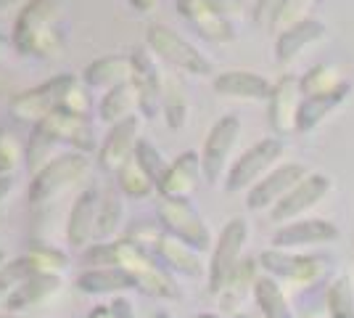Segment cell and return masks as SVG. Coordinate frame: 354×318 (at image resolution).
Instances as JSON below:
<instances>
[{
  "label": "cell",
  "instance_id": "1",
  "mask_svg": "<svg viewBox=\"0 0 354 318\" xmlns=\"http://www.w3.org/2000/svg\"><path fill=\"white\" fill-rule=\"evenodd\" d=\"M80 260L85 268H122L133 279L135 289H140L148 297L177 300V294H180L172 273L164 265H159L156 258H151V252L133 244L130 239L90 244Z\"/></svg>",
  "mask_w": 354,
  "mask_h": 318
},
{
  "label": "cell",
  "instance_id": "2",
  "mask_svg": "<svg viewBox=\"0 0 354 318\" xmlns=\"http://www.w3.org/2000/svg\"><path fill=\"white\" fill-rule=\"evenodd\" d=\"M61 0H30L16 14L11 43L21 56L40 61H56L64 56V32H61Z\"/></svg>",
  "mask_w": 354,
  "mask_h": 318
},
{
  "label": "cell",
  "instance_id": "3",
  "mask_svg": "<svg viewBox=\"0 0 354 318\" xmlns=\"http://www.w3.org/2000/svg\"><path fill=\"white\" fill-rule=\"evenodd\" d=\"M59 109L88 114V98H85L80 77L59 75L53 77V80H48V82H43V85H35L30 91L16 93L14 98H11V114L19 122L37 125L40 120H45L48 114H53Z\"/></svg>",
  "mask_w": 354,
  "mask_h": 318
},
{
  "label": "cell",
  "instance_id": "4",
  "mask_svg": "<svg viewBox=\"0 0 354 318\" xmlns=\"http://www.w3.org/2000/svg\"><path fill=\"white\" fill-rule=\"evenodd\" d=\"M180 16L212 43L236 40V19L243 14L241 0H177Z\"/></svg>",
  "mask_w": 354,
  "mask_h": 318
},
{
  "label": "cell",
  "instance_id": "5",
  "mask_svg": "<svg viewBox=\"0 0 354 318\" xmlns=\"http://www.w3.org/2000/svg\"><path fill=\"white\" fill-rule=\"evenodd\" d=\"M88 173H90L88 154H80V152L61 154L50 165H45L37 175H32V186L27 199H30L32 207H48L64 191H69L74 183L82 181Z\"/></svg>",
  "mask_w": 354,
  "mask_h": 318
},
{
  "label": "cell",
  "instance_id": "6",
  "mask_svg": "<svg viewBox=\"0 0 354 318\" xmlns=\"http://www.w3.org/2000/svg\"><path fill=\"white\" fill-rule=\"evenodd\" d=\"M146 43L159 59H164L167 64H172L175 69L185 72V75L207 77L214 72L212 61H209L198 48L193 46V43H188L185 37H180L175 30L164 27V24H151V27H148Z\"/></svg>",
  "mask_w": 354,
  "mask_h": 318
},
{
  "label": "cell",
  "instance_id": "7",
  "mask_svg": "<svg viewBox=\"0 0 354 318\" xmlns=\"http://www.w3.org/2000/svg\"><path fill=\"white\" fill-rule=\"evenodd\" d=\"M259 268H265L267 276H272V279H283L296 287H312L328 271V258L270 247L259 255Z\"/></svg>",
  "mask_w": 354,
  "mask_h": 318
},
{
  "label": "cell",
  "instance_id": "8",
  "mask_svg": "<svg viewBox=\"0 0 354 318\" xmlns=\"http://www.w3.org/2000/svg\"><path fill=\"white\" fill-rule=\"evenodd\" d=\"M159 223H162L164 233H169V236L180 239L183 244L193 247L196 252H207V249L214 247L207 220L193 210V204L188 199H162Z\"/></svg>",
  "mask_w": 354,
  "mask_h": 318
},
{
  "label": "cell",
  "instance_id": "9",
  "mask_svg": "<svg viewBox=\"0 0 354 318\" xmlns=\"http://www.w3.org/2000/svg\"><path fill=\"white\" fill-rule=\"evenodd\" d=\"M246 242H249V223L243 218H233L227 226L222 228L220 239L212 247V260H209L207 268V281L212 294H220L227 276L236 271Z\"/></svg>",
  "mask_w": 354,
  "mask_h": 318
},
{
  "label": "cell",
  "instance_id": "10",
  "mask_svg": "<svg viewBox=\"0 0 354 318\" xmlns=\"http://www.w3.org/2000/svg\"><path fill=\"white\" fill-rule=\"evenodd\" d=\"M281 154H283L281 138H265V141L254 143L227 170V175H225V191L227 194H238V191L251 188L254 183H259L270 173V167L281 159Z\"/></svg>",
  "mask_w": 354,
  "mask_h": 318
},
{
  "label": "cell",
  "instance_id": "11",
  "mask_svg": "<svg viewBox=\"0 0 354 318\" xmlns=\"http://www.w3.org/2000/svg\"><path fill=\"white\" fill-rule=\"evenodd\" d=\"M35 130H40L43 136H48L56 146H61V143L74 146L80 154H90L98 149L93 122L88 120V114H80V112L59 109V112H53L45 120L37 122Z\"/></svg>",
  "mask_w": 354,
  "mask_h": 318
},
{
  "label": "cell",
  "instance_id": "12",
  "mask_svg": "<svg viewBox=\"0 0 354 318\" xmlns=\"http://www.w3.org/2000/svg\"><path fill=\"white\" fill-rule=\"evenodd\" d=\"M238 136H241V120L236 114H227L222 120L214 122V127L209 130L204 141V152H201V167H204V181L217 186L225 175L227 159L236 149Z\"/></svg>",
  "mask_w": 354,
  "mask_h": 318
},
{
  "label": "cell",
  "instance_id": "13",
  "mask_svg": "<svg viewBox=\"0 0 354 318\" xmlns=\"http://www.w3.org/2000/svg\"><path fill=\"white\" fill-rule=\"evenodd\" d=\"M330 191V178L323 173H310L301 183H296L294 188L270 210L272 223H294L296 218H301L304 212H310L320 199Z\"/></svg>",
  "mask_w": 354,
  "mask_h": 318
},
{
  "label": "cell",
  "instance_id": "14",
  "mask_svg": "<svg viewBox=\"0 0 354 318\" xmlns=\"http://www.w3.org/2000/svg\"><path fill=\"white\" fill-rule=\"evenodd\" d=\"M130 59H133V82L135 88H138V96H140V114L148 117V120H153L162 112L167 75L159 69L153 53H146L143 48L133 51Z\"/></svg>",
  "mask_w": 354,
  "mask_h": 318
},
{
  "label": "cell",
  "instance_id": "15",
  "mask_svg": "<svg viewBox=\"0 0 354 318\" xmlns=\"http://www.w3.org/2000/svg\"><path fill=\"white\" fill-rule=\"evenodd\" d=\"M307 175H310V170L304 165H296V162L270 170L262 181L249 188V194H246L249 210H272L296 183H301Z\"/></svg>",
  "mask_w": 354,
  "mask_h": 318
},
{
  "label": "cell",
  "instance_id": "16",
  "mask_svg": "<svg viewBox=\"0 0 354 318\" xmlns=\"http://www.w3.org/2000/svg\"><path fill=\"white\" fill-rule=\"evenodd\" d=\"M140 130H143V120L140 114H133L127 120L117 122L109 127L106 138L98 146V165L106 173H117L135 154V146L140 143Z\"/></svg>",
  "mask_w": 354,
  "mask_h": 318
},
{
  "label": "cell",
  "instance_id": "17",
  "mask_svg": "<svg viewBox=\"0 0 354 318\" xmlns=\"http://www.w3.org/2000/svg\"><path fill=\"white\" fill-rule=\"evenodd\" d=\"M304 101L301 96V85H299V77L294 75H283L270 93V101H267V120L270 127L278 133V136H288L296 130V120H299V106Z\"/></svg>",
  "mask_w": 354,
  "mask_h": 318
},
{
  "label": "cell",
  "instance_id": "18",
  "mask_svg": "<svg viewBox=\"0 0 354 318\" xmlns=\"http://www.w3.org/2000/svg\"><path fill=\"white\" fill-rule=\"evenodd\" d=\"M339 239L336 223L325 218H301L294 223H286L272 233L275 249H301L310 244H330Z\"/></svg>",
  "mask_w": 354,
  "mask_h": 318
},
{
  "label": "cell",
  "instance_id": "19",
  "mask_svg": "<svg viewBox=\"0 0 354 318\" xmlns=\"http://www.w3.org/2000/svg\"><path fill=\"white\" fill-rule=\"evenodd\" d=\"M101 199H104V191L93 186V188H85L74 202L72 212H69V223H66V242L77 249H88L90 244L95 242Z\"/></svg>",
  "mask_w": 354,
  "mask_h": 318
},
{
  "label": "cell",
  "instance_id": "20",
  "mask_svg": "<svg viewBox=\"0 0 354 318\" xmlns=\"http://www.w3.org/2000/svg\"><path fill=\"white\" fill-rule=\"evenodd\" d=\"M204 178L201 157L196 152H183L175 162H169L162 181L156 183L162 199H188L198 188V181Z\"/></svg>",
  "mask_w": 354,
  "mask_h": 318
},
{
  "label": "cell",
  "instance_id": "21",
  "mask_svg": "<svg viewBox=\"0 0 354 318\" xmlns=\"http://www.w3.org/2000/svg\"><path fill=\"white\" fill-rule=\"evenodd\" d=\"M352 82H341L339 88L328 93H317V96H307L301 106H299V120H296V133H310L317 125H323L325 117H330V112H336L352 93Z\"/></svg>",
  "mask_w": 354,
  "mask_h": 318
},
{
  "label": "cell",
  "instance_id": "22",
  "mask_svg": "<svg viewBox=\"0 0 354 318\" xmlns=\"http://www.w3.org/2000/svg\"><path fill=\"white\" fill-rule=\"evenodd\" d=\"M212 88L227 96V98H246V101H270L272 85L267 82L262 75L257 72H246V69H230L214 77Z\"/></svg>",
  "mask_w": 354,
  "mask_h": 318
},
{
  "label": "cell",
  "instance_id": "23",
  "mask_svg": "<svg viewBox=\"0 0 354 318\" xmlns=\"http://www.w3.org/2000/svg\"><path fill=\"white\" fill-rule=\"evenodd\" d=\"M153 252L167 265V271L183 273V276H191V279L204 276V271L209 268V265H204V260H201V252H196L193 247L183 244L180 239L169 236V233H164L162 239L156 242Z\"/></svg>",
  "mask_w": 354,
  "mask_h": 318
},
{
  "label": "cell",
  "instance_id": "24",
  "mask_svg": "<svg viewBox=\"0 0 354 318\" xmlns=\"http://www.w3.org/2000/svg\"><path fill=\"white\" fill-rule=\"evenodd\" d=\"M61 292V276H45V273H35L27 284L16 289L14 294L6 300L8 313H24L32 308H40L48 300H53Z\"/></svg>",
  "mask_w": 354,
  "mask_h": 318
},
{
  "label": "cell",
  "instance_id": "25",
  "mask_svg": "<svg viewBox=\"0 0 354 318\" xmlns=\"http://www.w3.org/2000/svg\"><path fill=\"white\" fill-rule=\"evenodd\" d=\"M88 88H117L122 82L133 80V59L130 56H104V59L93 61L82 69V77H80Z\"/></svg>",
  "mask_w": 354,
  "mask_h": 318
},
{
  "label": "cell",
  "instance_id": "26",
  "mask_svg": "<svg viewBox=\"0 0 354 318\" xmlns=\"http://www.w3.org/2000/svg\"><path fill=\"white\" fill-rule=\"evenodd\" d=\"M325 37V24L323 21H317V19H304V21H299L294 27H288L286 32L278 35V40H275V59L281 61V64H288V61H294L301 51L312 43H317V40H323Z\"/></svg>",
  "mask_w": 354,
  "mask_h": 318
},
{
  "label": "cell",
  "instance_id": "27",
  "mask_svg": "<svg viewBox=\"0 0 354 318\" xmlns=\"http://www.w3.org/2000/svg\"><path fill=\"white\" fill-rule=\"evenodd\" d=\"M259 279V260H241L236 265V271L227 276L225 287L217 294L220 297V305L225 310H238L241 305L246 303V297L254 294V284Z\"/></svg>",
  "mask_w": 354,
  "mask_h": 318
},
{
  "label": "cell",
  "instance_id": "28",
  "mask_svg": "<svg viewBox=\"0 0 354 318\" xmlns=\"http://www.w3.org/2000/svg\"><path fill=\"white\" fill-rule=\"evenodd\" d=\"M138 112H140V96H138L133 80L106 91V96L101 98V106H98V117L109 125H117V122L127 120Z\"/></svg>",
  "mask_w": 354,
  "mask_h": 318
},
{
  "label": "cell",
  "instance_id": "29",
  "mask_svg": "<svg viewBox=\"0 0 354 318\" xmlns=\"http://www.w3.org/2000/svg\"><path fill=\"white\" fill-rule=\"evenodd\" d=\"M74 284L82 294H114V292L135 289L133 279L122 268H85Z\"/></svg>",
  "mask_w": 354,
  "mask_h": 318
},
{
  "label": "cell",
  "instance_id": "30",
  "mask_svg": "<svg viewBox=\"0 0 354 318\" xmlns=\"http://www.w3.org/2000/svg\"><path fill=\"white\" fill-rule=\"evenodd\" d=\"M254 303L259 308V313L265 318H296L294 308L288 303L281 281L272 276H259L254 284Z\"/></svg>",
  "mask_w": 354,
  "mask_h": 318
},
{
  "label": "cell",
  "instance_id": "31",
  "mask_svg": "<svg viewBox=\"0 0 354 318\" xmlns=\"http://www.w3.org/2000/svg\"><path fill=\"white\" fill-rule=\"evenodd\" d=\"M117 186H119V191L130 199H146V197H151V191L156 188V183L148 178V173L140 167V162L135 159V154L117 170Z\"/></svg>",
  "mask_w": 354,
  "mask_h": 318
},
{
  "label": "cell",
  "instance_id": "32",
  "mask_svg": "<svg viewBox=\"0 0 354 318\" xmlns=\"http://www.w3.org/2000/svg\"><path fill=\"white\" fill-rule=\"evenodd\" d=\"M124 220V202L122 194L114 188H106L101 199V212H98V231H95V242H109Z\"/></svg>",
  "mask_w": 354,
  "mask_h": 318
},
{
  "label": "cell",
  "instance_id": "33",
  "mask_svg": "<svg viewBox=\"0 0 354 318\" xmlns=\"http://www.w3.org/2000/svg\"><path fill=\"white\" fill-rule=\"evenodd\" d=\"M328 318H354V284L349 276H336L325 289Z\"/></svg>",
  "mask_w": 354,
  "mask_h": 318
},
{
  "label": "cell",
  "instance_id": "34",
  "mask_svg": "<svg viewBox=\"0 0 354 318\" xmlns=\"http://www.w3.org/2000/svg\"><path fill=\"white\" fill-rule=\"evenodd\" d=\"M162 114L172 130L185 127V122H188V96H185V88L172 77H167V82H164Z\"/></svg>",
  "mask_w": 354,
  "mask_h": 318
},
{
  "label": "cell",
  "instance_id": "35",
  "mask_svg": "<svg viewBox=\"0 0 354 318\" xmlns=\"http://www.w3.org/2000/svg\"><path fill=\"white\" fill-rule=\"evenodd\" d=\"M35 273L37 271H35V265H32V260L27 258V255L6 263V265L0 268V300H8L21 284L30 281Z\"/></svg>",
  "mask_w": 354,
  "mask_h": 318
},
{
  "label": "cell",
  "instance_id": "36",
  "mask_svg": "<svg viewBox=\"0 0 354 318\" xmlns=\"http://www.w3.org/2000/svg\"><path fill=\"white\" fill-rule=\"evenodd\" d=\"M341 82L344 80L339 77L336 67H330V64H317L304 77H299V85H301V96L304 98L307 96H317V93L333 91V88H339Z\"/></svg>",
  "mask_w": 354,
  "mask_h": 318
},
{
  "label": "cell",
  "instance_id": "37",
  "mask_svg": "<svg viewBox=\"0 0 354 318\" xmlns=\"http://www.w3.org/2000/svg\"><path fill=\"white\" fill-rule=\"evenodd\" d=\"M27 258L32 260L35 271L45 273V276H61V273L69 268V258L61 249L48 247V244H35V247H30Z\"/></svg>",
  "mask_w": 354,
  "mask_h": 318
},
{
  "label": "cell",
  "instance_id": "38",
  "mask_svg": "<svg viewBox=\"0 0 354 318\" xmlns=\"http://www.w3.org/2000/svg\"><path fill=\"white\" fill-rule=\"evenodd\" d=\"M312 6H315V0H283V6L275 11V16L270 19L267 27L281 35V32H286L288 27L304 21V19H307V11H310Z\"/></svg>",
  "mask_w": 354,
  "mask_h": 318
},
{
  "label": "cell",
  "instance_id": "39",
  "mask_svg": "<svg viewBox=\"0 0 354 318\" xmlns=\"http://www.w3.org/2000/svg\"><path fill=\"white\" fill-rule=\"evenodd\" d=\"M135 159L140 162V167L148 173V178L153 183L162 181V175L167 173V159L162 157V152L151 143V141H146V138H140V143L135 146Z\"/></svg>",
  "mask_w": 354,
  "mask_h": 318
},
{
  "label": "cell",
  "instance_id": "40",
  "mask_svg": "<svg viewBox=\"0 0 354 318\" xmlns=\"http://www.w3.org/2000/svg\"><path fill=\"white\" fill-rule=\"evenodd\" d=\"M164 236V228L162 223H151V220H135L133 226L127 228V236L124 239H130L133 244L138 247H143L148 252V247H156V242Z\"/></svg>",
  "mask_w": 354,
  "mask_h": 318
},
{
  "label": "cell",
  "instance_id": "41",
  "mask_svg": "<svg viewBox=\"0 0 354 318\" xmlns=\"http://www.w3.org/2000/svg\"><path fill=\"white\" fill-rule=\"evenodd\" d=\"M21 162V149L8 130H0V175H11Z\"/></svg>",
  "mask_w": 354,
  "mask_h": 318
},
{
  "label": "cell",
  "instance_id": "42",
  "mask_svg": "<svg viewBox=\"0 0 354 318\" xmlns=\"http://www.w3.org/2000/svg\"><path fill=\"white\" fill-rule=\"evenodd\" d=\"M283 6V0H257L254 6V21L259 24H270V19L275 16V11Z\"/></svg>",
  "mask_w": 354,
  "mask_h": 318
},
{
  "label": "cell",
  "instance_id": "43",
  "mask_svg": "<svg viewBox=\"0 0 354 318\" xmlns=\"http://www.w3.org/2000/svg\"><path fill=\"white\" fill-rule=\"evenodd\" d=\"M111 310H114V316L117 318H138L135 316V308L130 300H124V297H117L114 303H111Z\"/></svg>",
  "mask_w": 354,
  "mask_h": 318
},
{
  "label": "cell",
  "instance_id": "44",
  "mask_svg": "<svg viewBox=\"0 0 354 318\" xmlns=\"http://www.w3.org/2000/svg\"><path fill=\"white\" fill-rule=\"evenodd\" d=\"M14 191V178L11 175H0V204L6 202V197Z\"/></svg>",
  "mask_w": 354,
  "mask_h": 318
},
{
  "label": "cell",
  "instance_id": "45",
  "mask_svg": "<svg viewBox=\"0 0 354 318\" xmlns=\"http://www.w3.org/2000/svg\"><path fill=\"white\" fill-rule=\"evenodd\" d=\"M130 3H133L135 11H140V14H151L159 6V0H130Z\"/></svg>",
  "mask_w": 354,
  "mask_h": 318
},
{
  "label": "cell",
  "instance_id": "46",
  "mask_svg": "<svg viewBox=\"0 0 354 318\" xmlns=\"http://www.w3.org/2000/svg\"><path fill=\"white\" fill-rule=\"evenodd\" d=\"M88 318H117V316H114L111 305H98V308H93V310H90Z\"/></svg>",
  "mask_w": 354,
  "mask_h": 318
},
{
  "label": "cell",
  "instance_id": "47",
  "mask_svg": "<svg viewBox=\"0 0 354 318\" xmlns=\"http://www.w3.org/2000/svg\"><path fill=\"white\" fill-rule=\"evenodd\" d=\"M30 0H0V14L8 11V8H16V6H27Z\"/></svg>",
  "mask_w": 354,
  "mask_h": 318
},
{
  "label": "cell",
  "instance_id": "48",
  "mask_svg": "<svg viewBox=\"0 0 354 318\" xmlns=\"http://www.w3.org/2000/svg\"><path fill=\"white\" fill-rule=\"evenodd\" d=\"M8 48H14V43H8V37H0V61L8 56Z\"/></svg>",
  "mask_w": 354,
  "mask_h": 318
},
{
  "label": "cell",
  "instance_id": "49",
  "mask_svg": "<svg viewBox=\"0 0 354 318\" xmlns=\"http://www.w3.org/2000/svg\"><path fill=\"white\" fill-rule=\"evenodd\" d=\"M6 263H8V255H6V252H3V249H0V268H3V265H6Z\"/></svg>",
  "mask_w": 354,
  "mask_h": 318
},
{
  "label": "cell",
  "instance_id": "50",
  "mask_svg": "<svg viewBox=\"0 0 354 318\" xmlns=\"http://www.w3.org/2000/svg\"><path fill=\"white\" fill-rule=\"evenodd\" d=\"M0 318H30V316H21V313H6V316H0Z\"/></svg>",
  "mask_w": 354,
  "mask_h": 318
},
{
  "label": "cell",
  "instance_id": "51",
  "mask_svg": "<svg viewBox=\"0 0 354 318\" xmlns=\"http://www.w3.org/2000/svg\"><path fill=\"white\" fill-rule=\"evenodd\" d=\"M196 318H220L217 313H201V316H196Z\"/></svg>",
  "mask_w": 354,
  "mask_h": 318
},
{
  "label": "cell",
  "instance_id": "52",
  "mask_svg": "<svg viewBox=\"0 0 354 318\" xmlns=\"http://www.w3.org/2000/svg\"><path fill=\"white\" fill-rule=\"evenodd\" d=\"M153 318H169V313H156Z\"/></svg>",
  "mask_w": 354,
  "mask_h": 318
},
{
  "label": "cell",
  "instance_id": "53",
  "mask_svg": "<svg viewBox=\"0 0 354 318\" xmlns=\"http://www.w3.org/2000/svg\"><path fill=\"white\" fill-rule=\"evenodd\" d=\"M238 318H246V316H238Z\"/></svg>",
  "mask_w": 354,
  "mask_h": 318
}]
</instances>
